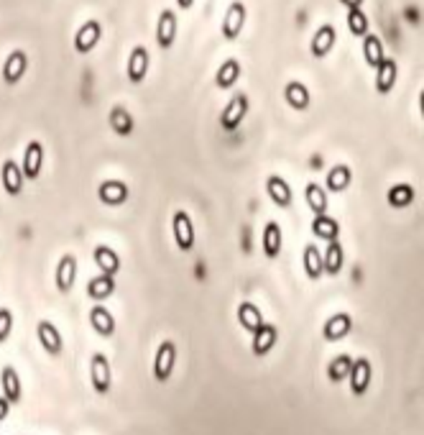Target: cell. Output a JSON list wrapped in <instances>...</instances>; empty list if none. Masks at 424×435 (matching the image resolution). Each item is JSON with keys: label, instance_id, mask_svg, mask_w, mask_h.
<instances>
[{"label": "cell", "instance_id": "1", "mask_svg": "<svg viewBox=\"0 0 424 435\" xmlns=\"http://www.w3.org/2000/svg\"><path fill=\"white\" fill-rule=\"evenodd\" d=\"M89 379H92V390L97 394H108L110 384H113V374H110V361L102 353H95L89 361Z\"/></svg>", "mask_w": 424, "mask_h": 435}, {"label": "cell", "instance_id": "2", "mask_svg": "<svg viewBox=\"0 0 424 435\" xmlns=\"http://www.w3.org/2000/svg\"><path fill=\"white\" fill-rule=\"evenodd\" d=\"M174 364H177V345L171 340H164L158 345L156 358H153V377L158 382H166L171 377V371H174Z\"/></svg>", "mask_w": 424, "mask_h": 435}, {"label": "cell", "instance_id": "3", "mask_svg": "<svg viewBox=\"0 0 424 435\" xmlns=\"http://www.w3.org/2000/svg\"><path fill=\"white\" fill-rule=\"evenodd\" d=\"M243 23H246V6H243L241 0H233L228 6L225 18H222V36L228 38V41H235V38L241 36Z\"/></svg>", "mask_w": 424, "mask_h": 435}, {"label": "cell", "instance_id": "4", "mask_svg": "<svg viewBox=\"0 0 424 435\" xmlns=\"http://www.w3.org/2000/svg\"><path fill=\"white\" fill-rule=\"evenodd\" d=\"M248 113V95L246 92H238V95H233V100L225 105V110H222V128L225 131H235V128L241 126V121L246 118Z\"/></svg>", "mask_w": 424, "mask_h": 435}, {"label": "cell", "instance_id": "5", "mask_svg": "<svg viewBox=\"0 0 424 435\" xmlns=\"http://www.w3.org/2000/svg\"><path fill=\"white\" fill-rule=\"evenodd\" d=\"M171 228H174V241L182 251H190L195 246V225H192V218L184 210L174 213V220H171Z\"/></svg>", "mask_w": 424, "mask_h": 435}, {"label": "cell", "instance_id": "6", "mask_svg": "<svg viewBox=\"0 0 424 435\" xmlns=\"http://www.w3.org/2000/svg\"><path fill=\"white\" fill-rule=\"evenodd\" d=\"M156 41L161 49H171V44L177 41V13L174 11H161L156 21Z\"/></svg>", "mask_w": 424, "mask_h": 435}, {"label": "cell", "instance_id": "7", "mask_svg": "<svg viewBox=\"0 0 424 435\" xmlns=\"http://www.w3.org/2000/svg\"><path fill=\"white\" fill-rule=\"evenodd\" d=\"M102 36V26L97 21H87V23L80 26V31L75 33V51L77 54H89L95 49L97 41Z\"/></svg>", "mask_w": 424, "mask_h": 435}, {"label": "cell", "instance_id": "8", "mask_svg": "<svg viewBox=\"0 0 424 435\" xmlns=\"http://www.w3.org/2000/svg\"><path fill=\"white\" fill-rule=\"evenodd\" d=\"M148 64H151V57H148L146 46H134L131 57H128V80L134 85L143 82L148 75Z\"/></svg>", "mask_w": 424, "mask_h": 435}, {"label": "cell", "instance_id": "9", "mask_svg": "<svg viewBox=\"0 0 424 435\" xmlns=\"http://www.w3.org/2000/svg\"><path fill=\"white\" fill-rule=\"evenodd\" d=\"M41 166H44V146L38 144V141H31L28 146H26V154H23V179H36L41 174Z\"/></svg>", "mask_w": 424, "mask_h": 435}, {"label": "cell", "instance_id": "10", "mask_svg": "<svg viewBox=\"0 0 424 435\" xmlns=\"http://www.w3.org/2000/svg\"><path fill=\"white\" fill-rule=\"evenodd\" d=\"M26 70H28V57H26V51L16 49L13 54H8L6 64H3V80H6V85L21 82V77L26 75Z\"/></svg>", "mask_w": 424, "mask_h": 435}, {"label": "cell", "instance_id": "11", "mask_svg": "<svg viewBox=\"0 0 424 435\" xmlns=\"http://www.w3.org/2000/svg\"><path fill=\"white\" fill-rule=\"evenodd\" d=\"M335 41H337V28H335V26L325 23V26H320V28L315 31L310 49H312V54H315V57L322 59V57H327L330 49L335 46Z\"/></svg>", "mask_w": 424, "mask_h": 435}, {"label": "cell", "instance_id": "12", "mask_svg": "<svg viewBox=\"0 0 424 435\" xmlns=\"http://www.w3.org/2000/svg\"><path fill=\"white\" fill-rule=\"evenodd\" d=\"M348 379H350V390H353L355 397L366 394L368 384H371V361H368V358H358V361H353Z\"/></svg>", "mask_w": 424, "mask_h": 435}, {"label": "cell", "instance_id": "13", "mask_svg": "<svg viewBox=\"0 0 424 435\" xmlns=\"http://www.w3.org/2000/svg\"><path fill=\"white\" fill-rule=\"evenodd\" d=\"M396 75H399V70H396V62H393L391 57L381 59V64L376 67V90H379L381 95L391 92V87L396 85Z\"/></svg>", "mask_w": 424, "mask_h": 435}, {"label": "cell", "instance_id": "14", "mask_svg": "<svg viewBox=\"0 0 424 435\" xmlns=\"http://www.w3.org/2000/svg\"><path fill=\"white\" fill-rule=\"evenodd\" d=\"M38 340L44 345V351H49L51 356H59V353H62V335H59V331L54 328V323H49V320H41V323H38Z\"/></svg>", "mask_w": 424, "mask_h": 435}, {"label": "cell", "instance_id": "15", "mask_svg": "<svg viewBox=\"0 0 424 435\" xmlns=\"http://www.w3.org/2000/svg\"><path fill=\"white\" fill-rule=\"evenodd\" d=\"M100 200L105 205H123L128 200V187L126 182H121V179H108V182H102L100 185Z\"/></svg>", "mask_w": 424, "mask_h": 435}, {"label": "cell", "instance_id": "16", "mask_svg": "<svg viewBox=\"0 0 424 435\" xmlns=\"http://www.w3.org/2000/svg\"><path fill=\"white\" fill-rule=\"evenodd\" d=\"M77 276V259L72 254H64L57 267V287L59 292H70Z\"/></svg>", "mask_w": 424, "mask_h": 435}, {"label": "cell", "instance_id": "17", "mask_svg": "<svg viewBox=\"0 0 424 435\" xmlns=\"http://www.w3.org/2000/svg\"><path fill=\"white\" fill-rule=\"evenodd\" d=\"M266 190H268V198L273 200V205H279V208H289L291 205V187L286 185L284 177H279V174L268 177Z\"/></svg>", "mask_w": 424, "mask_h": 435}, {"label": "cell", "instance_id": "18", "mask_svg": "<svg viewBox=\"0 0 424 435\" xmlns=\"http://www.w3.org/2000/svg\"><path fill=\"white\" fill-rule=\"evenodd\" d=\"M350 331H353V318H350L348 313H337L335 318L327 320V326H325V338L340 340V338H345Z\"/></svg>", "mask_w": 424, "mask_h": 435}, {"label": "cell", "instance_id": "19", "mask_svg": "<svg viewBox=\"0 0 424 435\" xmlns=\"http://www.w3.org/2000/svg\"><path fill=\"white\" fill-rule=\"evenodd\" d=\"M276 338H279V331H276L273 326H266V323H263V326L254 333V353L256 356H266V353L273 348V343H276Z\"/></svg>", "mask_w": 424, "mask_h": 435}, {"label": "cell", "instance_id": "20", "mask_svg": "<svg viewBox=\"0 0 424 435\" xmlns=\"http://www.w3.org/2000/svg\"><path fill=\"white\" fill-rule=\"evenodd\" d=\"M89 323H92V328L100 333L102 338H110V335L115 333L113 315H110V310H105L102 305H97V307H92V310H89Z\"/></svg>", "mask_w": 424, "mask_h": 435}, {"label": "cell", "instance_id": "21", "mask_svg": "<svg viewBox=\"0 0 424 435\" xmlns=\"http://www.w3.org/2000/svg\"><path fill=\"white\" fill-rule=\"evenodd\" d=\"M0 384H3V399H6L8 404L18 402L21 399V379H18V374H16L13 366H6V369H3V374H0Z\"/></svg>", "mask_w": 424, "mask_h": 435}, {"label": "cell", "instance_id": "22", "mask_svg": "<svg viewBox=\"0 0 424 435\" xmlns=\"http://www.w3.org/2000/svg\"><path fill=\"white\" fill-rule=\"evenodd\" d=\"M238 77H241V62L238 59H225L215 75V85L220 90H228L238 82Z\"/></svg>", "mask_w": 424, "mask_h": 435}, {"label": "cell", "instance_id": "23", "mask_svg": "<svg viewBox=\"0 0 424 435\" xmlns=\"http://www.w3.org/2000/svg\"><path fill=\"white\" fill-rule=\"evenodd\" d=\"M95 264H97V269H102V274L105 276H113L121 272V259H118V254H115L113 249H108V246H97L95 249Z\"/></svg>", "mask_w": 424, "mask_h": 435}, {"label": "cell", "instance_id": "24", "mask_svg": "<svg viewBox=\"0 0 424 435\" xmlns=\"http://www.w3.org/2000/svg\"><path fill=\"white\" fill-rule=\"evenodd\" d=\"M3 187H6L8 195H21V190H23V174H21V166L13 159L3 164Z\"/></svg>", "mask_w": 424, "mask_h": 435}, {"label": "cell", "instance_id": "25", "mask_svg": "<svg viewBox=\"0 0 424 435\" xmlns=\"http://www.w3.org/2000/svg\"><path fill=\"white\" fill-rule=\"evenodd\" d=\"M281 243H284V236H281V225L279 223H266L263 228V251H266L268 259H276L281 254Z\"/></svg>", "mask_w": 424, "mask_h": 435}, {"label": "cell", "instance_id": "26", "mask_svg": "<svg viewBox=\"0 0 424 435\" xmlns=\"http://www.w3.org/2000/svg\"><path fill=\"white\" fill-rule=\"evenodd\" d=\"M342 264H345V251H342V246L337 241H330L327 251H325V259H322V272H327V274H340Z\"/></svg>", "mask_w": 424, "mask_h": 435}, {"label": "cell", "instance_id": "27", "mask_svg": "<svg viewBox=\"0 0 424 435\" xmlns=\"http://www.w3.org/2000/svg\"><path fill=\"white\" fill-rule=\"evenodd\" d=\"M238 323H241L246 331L256 333L261 326H263V315H261V310L254 305V302H243V305L238 307Z\"/></svg>", "mask_w": 424, "mask_h": 435}, {"label": "cell", "instance_id": "28", "mask_svg": "<svg viewBox=\"0 0 424 435\" xmlns=\"http://www.w3.org/2000/svg\"><path fill=\"white\" fill-rule=\"evenodd\" d=\"M284 97H286V102H289V105H291V108H294V110L310 108V90L304 87L302 82H297V80L286 85Z\"/></svg>", "mask_w": 424, "mask_h": 435}, {"label": "cell", "instance_id": "29", "mask_svg": "<svg viewBox=\"0 0 424 435\" xmlns=\"http://www.w3.org/2000/svg\"><path fill=\"white\" fill-rule=\"evenodd\" d=\"M110 128H113L118 136L134 134V115L128 113L123 105H115V108L110 110Z\"/></svg>", "mask_w": 424, "mask_h": 435}, {"label": "cell", "instance_id": "30", "mask_svg": "<svg viewBox=\"0 0 424 435\" xmlns=\"http://www.w3.org/2000/svg\"><path fill=\"white\" fill-rule=\"evenodd\" d=\"M304 198H307V205L312 208V213L317 215H327V198H325V190L315 182L304 187Z\"/></svg>", "mask_w": 424, "mask_h": 435}, {"label": "cell", "instance_id": "31", "mask_svg": "<svg viewBox=\"0 0 424 435\" xmlns=\"http://www.w3.org/2000/svg\"><path fill=\"white\" fill-rule=\"evenodd\" d=\"M312 233H315L317 238H325V241H337L340 225H337V220H332V218H327V215H317L315 220H312Z\"/></svg>", "mask_w": 424, "mask_h": 435}, {"label": "cell", "instance_id": "32", "mask_svg": "<svg viewBox=\"0 0 424 435\" xmlns=\"http://www.w3.org/2000/svg\"><path fill=\"white\" fill-rule=\"evenodd\" d=\"M350 166H345V164H337V166H332L327 172V187H330V192H342V190H348V185H350Z\"/></svg>", "mask_w": 424, "mask_h": 435}, {"label": "cell", "instance_id": "33", "mask_svg": "<svg viewBox=\"0 0 424 435\" xmlns=\"http://www.w3.org/2000/svg\"><path fill=\"white\" fill-rule=\"evenodd\" d=\"M363 54H366V62L371 67H379L381 59H384V44H381V38L376 33H366L363 36Z\"/></svg>", "mask_w": 424, "mask_h": 435}, {"label": "cell", "instance_id": "34", "mask_svg": "<svg viewBox=\"0 0 424 435\" xmlns=\"http://www.w3.org/2000/svg\"><path fill=\"white\" fill-rule=\"evenodd\" d=\"M115 292V281L113 276H95V279H89L87 284V294L92 297V300H105V297H110V294Z\"/></svg>", "mask_w": 424, "mask_h": 435}, {"label": "cell", "instance_id": "35", "mask_svg": "<svg viewBox=\"0 0 424 435\" xmlns=\"http://www.w3.org/2000/svg\"><path fill=\"white\" fill-rule=\"evenodd\" d=\"M304 272L310 279H320L322 276V256L315 246H304Z\"/></svg>", "mask_w": 424, "mask_h": 435}, {"label": "cell", "instance_id": "36", "mask_svg": "<svg viewBox=\"0 0 424 435\" xmlns=\"http://www.w3.org/2000/svg\"><path fill=\"white\" fill-rule=\"evenodd\" d=\"M350 366H353V358L350 356H337L332 364L327 366V377H330V382H342V379H348V374H350Z\"/></svg>", "mask_w": 424, "mask_h": 435}, {"label": "cell", "instance_id": "37", "mask_svg": "<svg viewBox=\"0 0 424 435\" xmlns=\"http://www.w3.org/2000/svg\"><path fill=\"white\" fill-rule=\"evenodd\" d=\"M348 28L353 36H366L368 33V18H366V13L361 11V8H348Z\"/></svg>", "mask_w": 424, "mask_h": 435}, {"label": "cell", "instance_id": "38", "mask_svg": "<svg viewBox=\"0 0 424 435\" xmlns=\"http://www.w3.org/2000/svg\"><path fill=\"white\" fill-rule=\"evenodd\" d=\"M414 200V190L409 185H396L388 190V205L391 208H406Z\"/></svg>", "mask_w": 424, "mask_h": 435}, {"label": "cell", "instance_id": "39", "mask_svg": "<svg viewBox=\"0 0 424 435\" xmlns=\"http://www.w3.org/2000/svg\"><path fill=\"white\" fill-rule=\"evenodd\" d=\"M11 331H13V315H11V310L0 307V343H6L8 335H11Z\"/></svg>", "mask_w": 424, "mask_h": 435}, {"label": "cell", "instance_id": "40", "mask_svg": "<svg viewBox=\"0 0 424 435\" xmlns=\"http://www.w3.org/2000/svg\"><path fill=\"white\" fill-rule=\"evenodd\" d=\"M8 412H11V404H8L6 399H3V397H0V422L6 420V417H8Z\"/></svg>", "mask_w": 424, "mask_h": 435}, {"label": "cell", "instance_id": "41", "mask_svg": "<svg viewBox=\"0 0 424 435\" xmlns=\"http://www.w3.org/2000/svg\"><path fill=\"white\" fill-rule=\"evenodd\" d=\"M342 6H348V8H361L363 6V0H340Z\"/></svg>", "mask_w": 424, "mask_h": 435}, {"label": "cell", "instance_id": "42", "mask_svg": "<svg viewBox=\"0 0 424 435\" xmlns=\"http://www.w3.org/2000/svg\"><path fill=\"white\" fill-rule=\"evenodd\" d=\"M177 6L187 11V8H192V6H195V0H177Z\"/></svg>", "mask_w": 424, "mask_h": 435}]
</instances>
